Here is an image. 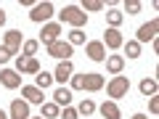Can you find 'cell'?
Instances as JSON below:
<instances>
[{"label":"cell","instance_id":"1","mask_svg":"<svg viewBox=\"0 0 159 119\" xmlns=\"http://www.w3.org/2000/svg\"><path fill=\"white\" fill-rule=\"evenodd\" d=\"M58 16H61V21L72 24L74 29H82V27L88 24V13H85V11H80L77 6H66L61 13H58Z\"/></svg>","mask_w":159,"mask_h":119},{"label":"cell","instance_id":"2","mask_svg":"<svg viewBox=\"0 0 159 119\" xmlns=\"http://www.w3.org/2000/svg\"><path fill=\"white\" fill-rule=\"evenodd\" d=\"M127 90H130V79L127 77H111L109 79V85H106V93H109V98H125L127 95Z\"/></svg>","mask_w":159,"mask_h":119},{"label":"cell","instance_id":"3","mask_svg":"<svg viewBox=\"0 0 159 119\" xmlns=\"http://www.w3.org/2000/svg\"><path fill=\"white\" fill-rule=\"evenodd\" d=\"M45 51H48V56H51V58H58V61H69V56H72V45L64 42V40H56V42L48 45Z\"/></svg>","mask_w":159,"mask_h":119},{"label":"cell","instance_id":"4","mask_svg":"<svg viewBox=\"0 0 159 119\" xmlns=\"http://www.w3.org/2000/svg\"><path fill=\"white\" fill-rule=\"evenodd\" d=\"M103 48H109V51H117V48H122L125 45V37H122V32H119V29H111L109 27L106 32H103Z\"/></svg>","mask_w":159,"mask_h":119},{"label":"cell","instance_id":"5","mask_svg":"<svg viewBox=\"0 0 159 119\" xmlns=\"http://www.w3.org/2000/svg\"><path fill=\"white\" fill-rule=\"evenodd\" d=\"M16 72L19 74H37L40 72V61L29 56H16Z\"/></svg>","mask_w":159,"mask_h":119},{"label":"cell","instance_id":"6","mask_svg":"<svg viewBox=\"0 0 159 119\" xmlns=\"http://www.w3.org/2000/svg\"><path fill=\"white\" fill-rule=\"evenodd\" d=\"M21 42H24V40H21V32H19V29H8V32L3 34V45H6L13 56L21 51Z\"/></svg>","mask_w":159,"mask_h":119},{"label":"cell","instance_id":"7","mask_svg":"<svg viewBox=\"0 0 159 119\" xmlns=\"http://www.w3.org/2000/svg\"><path fill=\"white\" fill-rule=\"evenodd\" d=\"M58 34H61V24H45V27H43V32H40V40L37 42H43V45H53V42H56L58 40Z\"/></svg>","mask_w":159,"mask_h":119},{"label":"cell","instance_id":"8","mask_svg":"<svg viewBox=\"0 0 159 119\" xmlns=\"http://www.w3.org/2000/svg\"><path fill=\"white\" fill-rule=\"evenodd\" d=\"M85 53H88V58H90V61H106V48H103V42L101 40H90V42H88L85 45Z\"/></svg>","mask_w":159,"mask_h":119},{"label":"cell","instance_id":"9","mask_svg":"<svg viewBox=\"0 0 159 119\" xmlns=\"http://www.w3.org/2000/svg\"><path fill=\"white\" fill-rule=\"evenodd\" d=\"M51 16H53V6H51V3H37V6L32 8V13H29V19H32L34 24L48 21Z\"/></svg>","mask_w":159,"mask_h":119},{"label":"cell","instance_id":"10","mask_svg":"<svg viewBox=\"0 0 159 119\" xmlns=\"http://www.w3.org/2000/svg\"><path fill=\"white\" fill-rule=\"evenodd\" d=\"M157 29H159V19H151L148 24H143L138 29V40L135 42H148V40H157Z\"/></svg>","mask_w":159,"mask_h":119},{"label":"cell","instance_id":"11","mask_svg":"<svg viewBox=\"0 0 159 119\" xmlns=\"http://www.w3.org/2000/svg\"><path fill=\"white\" fill-rule=\"evenodd\" d=\"M0 82L8 87V90H16L21 85V77H19L16 69H0Z\"/></svg>","mask_w":159,"mask_h":119},{"label":"cell","instance_id":"12","mask_svg":"<svg viewBox=\"0 0 159 119\" xmlns=\"http://www.w3.org/2000/svg\"><path fill=\"white\" fill-rule=\"evenodd\" d=\"M101 87H103V77H101V74H96V72L82 74V90L96 93V90H101Z\"/></svg>","mask_w":159,"mask_h":119},{"label":"cell","instance_id":"13","mask_svg":"<svg viewBox=\"0 0 159 119\" xmlns=\"http://www.w3.org/2000/svg\"><path fill=\"white\" fill-rule=\"evenodd\" d=\"M98 111H101V117H103V119H122V111H119L117 101H103Z\"/></svg>","mask_w":159,"mask_h":119},{"label":"cell","instance_id":"14","mask_svg":"<svg viewBox=\"0 0 159 119\" xmlns=\"http://www.w3.org/2000/svg\"><path fill=\"white\" fill-rule=\"evenodd\" d=\"M11 119H29V103L21 101V98H16L11 103Z\"/></svg>","mask_w":159,"mask_h":119},{"label":"cell","instance_id":"15","mask_svg":"<svg viewBox=\"0 0 159 119\" xmlns=\"http://www.w3.org/2000/svg\"><path fill=\"white\" fill-rule=\"evenodd\" d=\"M74 74V66H72V61H58V66H56V72H53V79H58V82H66L69 77Z\"/></svg>","mask_w":159,"mask_h":119},{"label":"cell","instance_id":"16","mask_svg":"<svg viewBox=\"0 0 159 119\" xmlns=\"http://www.w3.org/2000/svg\"><path fill=\"white\" fill-rule=\"evenodd\" d=\"M21 95L27 98L29 103H40V106H43V101H45V98H43V90H40V87H32V85L21 87Z\"/></svg>","mask_w":159,"mask_h":119},{"label":"cell","instance_id":"17","mask_svg":"<svg viewBox=\"0 0 159 119\" xmlns=\"http://www.w3.org/2000/svg\"><path fill=\"white\" fill-rule=\"evenodd\" d=\"M53 103H56V106H69V103H72V90L58 87V90L53 93Z\"/></svg>","mask_w":159,"mask_h":119},{"label":"cell","instance_id":"18","mask_svg":"<svg viewBox=\"0 0 159 119\" xmlns=\"http://www.w3.org/2000/svg\"><path fill=\"white\" fill-rule=\"evenodd\" d=\"M106 69L111 74H119L122 69H125V58L122 56H106Z\"/></svg>","mask_w":159,"mask_h":119},{"label":"cell","instance_id":"19","mask_svg":"<svg viewBox=\"0 0 159 119\" xmlns=\"http://www.w3.org/2000/svg\"><path fill=\"white\" fill-rule=\"evenodd\" d=\"M138 87H141V93H143V95H157V79H154V77H146V79H141V85H138Z\"/></svg>","mask_w":159,"mask_h":119},{"label":"cell","instance_id":"20","mask_svg":"<svg viewBox=\"0 0 159 119\" xmlns=\"http://www.w3.org/2000/svg\"><path fill=\"white\" fill-rule=\"evenodd\" d=\"M34 82H37L40 90H45V87H51V85H53V74H48L45 69H40V72L34 74Z\"/></svg>","mask_w":159,"mask_h":119},{"label":"cell","instance_id":"21","mask_svg":"<svg viewBox=\"0 0 159 119\" xmlns=\"http://www.w3.org/2000/svg\"><path fill=\"white\" fill-rule=\"evenodd\" d=\"M125 53H127V58H138V56H141V42L127 40V42H125Z\"/></svg>","mask_w":159,"mask_h":119},{"label":"cell","instance_id":"22","mask_svg":"<svg viewBox=\"0 0 159 119\" xmlns=\"http://www.w3.org/2000/svg\"><path fill=\"white\" fill-rule=\"evenodd\" d=\"M122 19H125V16H122V13H119L117 8H109V13H106V21L111 24V29H117L119 24H122Z\"/></svg>","mask_w":159,"mask_h":119},{"label":"cell","instance_id":"23","mask_svg":"<svg viewBox=\"0 0 159 119\" xmlns=\"http://www.w3.org/2000/svg\"><path fill=\"white\" fill-rule=\"evenodd\" d=\"M93 111H96V103H93L90 98H85V101H82V103L77 106V114H82V117H90Z\"/></svg>","mask_w":159,"mask_h":119},{"label":"cell","instance_id":"24","mask_svg":"<svg viewBox=\"0 0 159 119\" xmlns=\"http://www.w3.org/2000/svg\"><path fill=\"white\" fill-rule=\"evenodd\" d=\"M58 114H61V106H56V103H43V117L56 119Z\"/></svg>","mask_w":159,"mask_h":119},{"label":"cell","instance_id":"25","mask_svg":"<svg viewBox=\"0 0 159 119\" xmlns=\"http://www.w3.org/2000/svg\"><path fill=\"white\" fill-rule=\"evenodd\" d=\"M82 42H85V32H82V29H72V32H69V45H82Z\"/></svg>","mask_w":159,"mask_h":119},{"label":"cell","instance_id":"26","mask_svg":"<svg viewBox=\"0 0 159 119\" xmlns=\"http://www.w3.org/2000/svg\"><path fill=\"white\" fill-rule=\"evenodd\" d=\"M37 48H40V42H37V40H24V56L34 58V53H37Z\"/></svg>","mask_w":159,"mask_h":119},{"label":"cell","instance_id":"27","mask_svg":"<svg viewBox=\"0 0 159 119\" xmlns=\"http://www.w3.org/2000/svg\"><path fill=\"white\" fill-rule=\"evenodd\" d=\"M125 8H127V13H130V16H133V13H141V0H127Z\"/></svg>","mask_w":159,"mask_h":119},{"label":"cell","instance_id":"28","mask_svg":"<svg viewBox=\"0 0 159 119\" xmlns=\"http://www.w3.org/2000/svg\"><path fill=\"white\" fill-rule=\"evenodd\" d=\"M85 11H103L101 0H85Z\"/></svg>","mask_w":159,"mask_h":119},{"label":"cell","instance_id":"29","mask_svg":"<svg viewBox=\"0 0 159 119\" xmlns=\"http://www.w3.org/2000/svg\"><path fill=\"white\" fill-rule=\"evenodd\" d=\"M80 114H77V108H72V106H64V114H61V119H77Z\"/></svg>","mask_w":159,"mask_h":119},{"label":"cell","instance_id":"30","mask_svg":"<svg viewBox=\"0 0 159 119\" xmlns=\"http://www.w3.org/2000/svg\"><path fill=\"white\" fill-rule=\"evenodd\" d=\"M148 111H151V114H159V98H157V95H148Z\"/></svg>","mask_w":159,"mask_h":119},{"label":"cell","instance_id":"31","mask_svg":"<svg viewBox=\"0 0 159 119\" xmlns=\"http://www.w3.org/2000/svg\"><path fill=\"white\" fill-rule=\"evenodd\" d=\"M69 79H72V87H74V90H82V74H72Z\"/></svg>","mask_w":159,"mask_h":119},{"label":"cell","instance_id":"32","mask_svg":"<svg viewBox=\"0 0 159 119\" xmlns=\"http://www.w3.org/2000/svg\"><path fill=\"white\" fill-rule=\"evenodd\" d=\"M11 56H13V53L8 51L6 45H0V64H6V61H8V58H11Z\"/></svg>","mask_w":159,"mask_h":119},{"label":"cell","instance_id":"33","mask_svg":"<svg viewBox=\"0 0 159 119\" xmlns=\"http://www.w3.org/2000/svg\"><path fill=\"white\" fill-rule=\"evenodd\" d=\"M3 24H6V11L0 8V27H3Z\"/></svg>","mask_w":159,"mask_h":119},{"label":"cell","instance_id":"34","mask_svg":"<svg viewBox=\"0 0 159 119\" xmlns=\"http://www.w3.org/2000/svg\"><path fill=\"white\" fill-rule=\"evenodd\" d=\"M130 119H148V117H146V114H133Z\"/></svg>","mask_w":159,"mask_h":119},{"label":"cell","instance_id":"35","mask_svg":"<svg viewBox=\"0 0 159 119\" xmlns=\"http://www.w3.org/2000/svg\"><path fill=\"white\" fill-rule=\"evenodd\" d=\"M0 119H8V117H6V111H3V108H0Z\"/></svg>","mask_w":159,"mask_h":119},{"label":"cell","instance_id":"36","mask_svg":"<svg viewBox=\"0 0 159 119\" xmlns=\"http://www.w3.org/2000/svg\"><path fill=\"white\" fill-rule=\"evenodd\" d=\"M29 119H43V117H29Z\"/></svg>","mask_w":159,"mask_h":119}]
</instances>
